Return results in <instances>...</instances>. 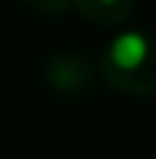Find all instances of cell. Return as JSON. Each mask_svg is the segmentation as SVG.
<instances>
[{
	"mask_svg": "<svg viewBox=\"0 0 156 159\" xmlns=\"http://www.w3.org/2000/svg\"><path fill=\"white\" fill-rule=\"evenodd\" d=\"M80 12L95 25H122L135 12V0H74Z\"/></svg>",
	"mask_w": 156,
	"mask_h": 159,
	"instance_id": "obj_3",
	"label": "cell"
},
{
	"mask_svg": "<svg viewBox=\"0 0 156 159\" xmlns=\"http://www.w3.org/2000/svg\"><path fill=\"white\" fill-rule=\"evenodd\" d=\"M98 70L122 95H156V28H129L110 40Z\"/></svg>",
	"mask_w": 156,
	"mask_h": 159,
	"instance_id": "obj_1",
	"label": "cell"
},
{
	"mask_svg": "<svg viewBox=\"0 0 156 159\" xmlns=\"http://www.w3.org/2000/svg\"><path fill=\"white\" fill-rule=\"evenodd\" d=\"M95 70L98 64L86 52H58L46 61L43 67V80L49 89H55L58 95H67V98H77V95H86L95 83Z\"/></svg>",
	"mask_w": 156,
	"mask_h": 159,
	"instance_id": "obj_2",
	"label": "cell"
},
{
	"mask_svg": "<svg viewBox=\"0 0 156 159\" xmlns=\"http://www.w3.org/2000/svg\"><path fill=\"white\" fill-rule=\"evenodd\" d=\"M21 3L31 6L40 16H46V19H58V16H64V12L74 6V0H21Z\"/></svg>",
	"mask_w": 156,
	"mask_h": 159,
	"instance_id": "obj_4",
	"label": "cell"
}]
</instances>
